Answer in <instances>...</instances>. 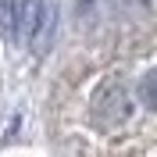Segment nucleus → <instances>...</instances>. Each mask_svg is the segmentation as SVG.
Listing matches in <instances>:
<instances>
[{
  "mask_svg": "<svg viewBox=\"0 0 157 157\" xmlns=\"http://www.w3.org/2000/svg\"><path fill=\"white\" fill-rule=\"evenodd\" d=\"M54 29V7L43 0H21L18 4V18H14V39L18 43H32L43 47V39Z\"/></svg>",
  "mask_w": 157,
  "mask_h": 157,
  "instance_id": "f257e3e1",
  "label": "nucleus"
},
{
  "mask_svg": "<svg viewBox=\"0 0 157 157\" xmlns=\"http://www.w3.org/2000/svg\"><path fill=\"white\" fill-rule=\"evenodd\" d=\"M93 118H97L100 125H107V128L125 125L128 118H132V93H128L118 78L107 82V86L97 93V100H93Z\"/></svg>",
  "mask_w": 157,
  "mask_h": 157,
  "instance_id": "f03ea898",
  "label": "nucleus"
},
{
  "mask_svg": "<svg viewBox=\"0 0 157 157\" xmlns=\"http://www.w3.org/2000/svg\"><path fill=\"white\" fill-rule=\"evenodd\" d=\"M139 100H143L150 111H157V68L139 78Z\"/></svg>",
  "mask_w": 157,
  "mask_h": 157,
  "instance_id": "7ed1b4c3",
  "label": "nucleus"
},
{
  "mask_svg": "<svg viewBox=\"0 0 157 157\" xmlns=\"http://www.w3.org/2000/svg\"><path fill=\"white\" fill-rule=\"evenodd\" d=\"M14 18H18V0H0V32L14 36Z\"/></svg>",
  "mask_w": 157,
  "mask_h": 157,
  "instance_id": "20e7f679",
  "label": "nucleus"
}]
</instances>
